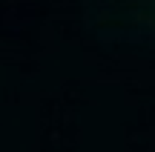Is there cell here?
<instances>
[{"instance_id": "obj_2", "label": "cell", "mask_w": 155, "mask_h": 152, "mask_svg": "<svg viewBox=\"0 0 155 152\" xmlns=\"http://www.w3.org/2000/svg\"><path fill=\"white\" fill-rule=\"evenodd\" d=\"M106 3H115V0H106Z\"/></svg>"}, {"instance_id": "obj_1", "label": "cell", "mask_w": 155, "mask_h": 152, "mask_svg": "<svg viewBox=\"0 0 155 152\" xmlns=\"http://www.w3.org/2000/svg\"><path fill=\"white\" fill-rule=\"evenodd\" d=\"M101 17L121 37L155 46V0H115L101 9Z\"/></svg>"}]
</instances>
